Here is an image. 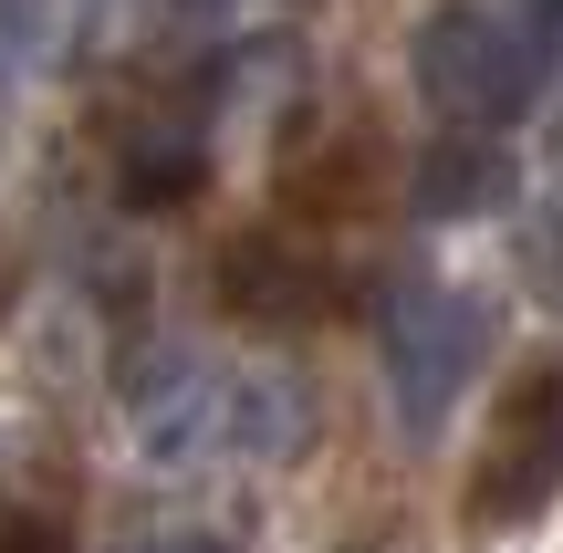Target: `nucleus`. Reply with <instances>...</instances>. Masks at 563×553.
Listing matches in <instances>:
<instances>
[{"instance_id":"11","label":"nucleus","mask_w":563,"mask_h":553,"mask_svg":"<svg viewBox=\"0 0 563 553\" xmlns=\"http://www.w3.org/2000/svg\"><path fill=\"white\" fill-rule=\"evenodd\" d=\"M136 553H230L220 533H157V543H136Z\"/></svg>"},{"instance_id":"3","label":"nucleus","mask_w":563,"mask_h":553,"mask_svg":"<svg viewBox=\"0 0 563 553\" xmlns=\"http://www.w3.org/2000/svg\"><path fill=\"white\" fill-rule=\"evenodd\" d=\"M563 501V355H532L501 387L481 429V460H470V522L481 533H522Z\"/></svg>"},{"instance_id":"1","label":"nucleus","mask_w":563,"mask_h":553,"mask_svg":"<svg viewBox=\"0 0 563 553\" xmlns=\"http://www.w3.org/2000/svg\"><path fill=\"white\" fill-rule=\"evenodd\" d=\"M553 63H563V0H449L407 42L418 95L460 136H501L511 115H532Z\"/></svg>"},{"instance_id":"6","label":"nucleus","mask_w":563,"mask_h":553,"mask_svg":"<svg viewBox=\"0 0 563 553\" xmlns=\"http://www.w3.org/2000/svg\"><path fill=\"white\" fill-rule=\"evenodd\" d=\"M522 199V157L501 136H439L407 157V209L418 220H490Z\"/></svg>"},{"instance_id":"8","label":"nucleus","mask_w":563,"mask_h":553,"mask_svg":"<svg viewBox=\"0 0 563 553\" xmlns=\"http://www.w3.org/2000/svg\"><path fill=\"white\" fill-rule=\"evenodd\" d=\"M386 146L376 136H334V146H313V157L292 167V199L313 209V220H355V209H376L386 199Z\"/></svg>"},{"instance_id":"9","label":"nucleus","mask_w":563,"mask_h":553,"mask_svg":"<svg viewBox=\"0 0 563 553\" xmlns=\"http://www.w3.org/2000/svg\"><path fill=\"white\" fill-rule=\"evenodd\" d=\"M522 272H532V292L563 313V209H543L532 220V241H522Z\"/></svg>"},{"instance_id":"12","label":"nucleus","mask_w":563,"mask_h":553,"mask_svg":"<svg viewBox=\"0 0 563 553\" xmlns=\"http://www.w3.org/2000/svg\"><path fill=\"white\" fill-rule=\"evenodd\" d=\"M344 553H376V543H344Z\"/></svg>"},{"instance_id":"2","label":"nucleus","mask_w":563,"mask_h":553,"mask_svg":"<svg viewBox=\"0 0 563 553\" xmlns=\"http://www.w3.org/2000/svg\"><path fill=\"white\" fill-rule=\"evenodd\" d=\"M490 345H501L490 292H460V283H439V272H407L376 303V366H386V408H397L407 450H428V439L460 418V397H470V376H481Z\"/></svg>"},{"instance_id":"4","label":"nucleus","mask_w":563,"mask_h":553,"mask_svg":"<svg viewBox=\"0 0 563 553\" xmlns=\"http://www.w3.org/2000/svg\"><path fill=\"white\" fill-rule=\"evenodd\" d=\"M125 429L157 471H188V460H230V366L209 355H146L125 376Z\"/></svg>"},{"instance_id":"10","label":"nucleus","mask_w":563,"mask_h":553,"mask_svg":"<svg viewBox=\"0 0 563 553\" xmlns=\"http://www.w3.org/2000/svg\"><path fill=\"white\" fill-rule=\"evenodd\" d=\"M0 553H74L53 522H0Z\"/></svg>"},{"instance_id":"5","label":"nucleus","mask_w":563,"mask_h":553,"mask_svg":"<svg viewBox=\"0 0 563 553\" xmlns=\"http://www.w3.org/2000/svg\"><path fill=\"white\" fill-rule=\"evenodd\" d=\"M209 283H220L230 324H262V334H292V324H313V313L334 303V272H323V251L282 241V230H230Z\"/></svg>"},{"instance_id":"7","label":"nucleus","mask_w":563,"mask_h":553,"mask_svg":"<svg viewBox=\"0 0 563 553\" xmlns=\"http://www.w3.org/2000/svg\"><path fill=\"white\" fill-rule=\"evenodd\" d=\"M209 178V136L188 115H146L115 136V199L125 209H188Z\"/></svg>"}]
</instances>
